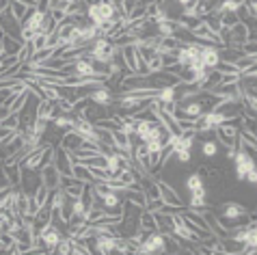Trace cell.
<instances>
[{
    "label": "cell",
    "instance_id": "cell-38",
    "mask_svg": "<svg viewBox=\"0 0 257 255\" xmlns=\"http://www.w3.org/2000/svg\"><path fill=\"white\" fill-rule=\"evenodd\" d=\"M35 3H37V5H39V0H35Z\"/></svg>",
    "mask_w": 257,
    "mask_h": 255
},
{
    "label": "cell",
    "instance_id": "cell-8",
    "mask_svg": "<svg viewBox=\"0 0 257 255\" xmlns=\"http://www.w3.org/2000/svg\"><path fill=\"white\" fill-rule=\"evenodd\" d=\"M121 236H110V233H97L93 236V244H95V253H102V255H110L115 253L117 249V240Z\"/></svg>",
    "mask_w": 257,
    "mask_h": 255
},
{
    "label": "cell",
    "instance_id": "cell-36",
    "mask_svg": "<svg viewBox=\"0 0 257 255\" xmlns=\"http://www.w3.org/2000/svg\"><path fill=\"white\" fill-rule=\"evenodd\" d=\"M7 5H9V0H0V11H3Z\"/></svg>",
    "mask_w": 257,
    "mask_h": 255
},
{
    "label": "cell",
    "instance_id": "cell-34",
    "mask_svg": "<svg viewBox=\"0 0 257 255\" xmlns=\"http://www.w3.org/2000/svg\"><path fill=\"white\" fill-rule=\"evenodd\" d=\"M192 3H195V0H175V5H177V7H182V9H186V7L192 5Z\"/></svg>",
    "mask_w": 257,
    "mask_h": 255
},
{
    "label": "cell",
    "instance_id": "cell-17",
    "mask_svg": "<svg viewBox=\"0 0 257 255\" xmlns=\"http://www.w3.org/2000/svg\"><path fill=\"white\" fill-rule=\"evenodd\" d=\"M0 46H3V52L5 54H18L20 48H22V41L16 39V37H11V35H5L3 33V37H0Z\"/></svg>",
    "mask_w": 257,
    "mask_h": 255
},
{
    "label": "cell",
    "instance_id": "cell-24",
    "mask_svg": "<svg viewBox=\"0 0 257 255\" xmlns=\"http://www.w3.org/2000/svg\"><path fill=\"white\" fill-rule=\"evenodd\" d=\"M9 7H11V13H13V18H16L18 22H20V26H22V20H24L26 11L31 9V7H24V5L16 3V0H9Z\"/></svg>",
    "mask_w": 257,
    "mask_h": 255
},
{
    "label": "cell",
    "instance_id": "cell-2",
    "mask_svg": "<svg viewBox=\"0 0 257 255\" xmlns=\"http://www.w3.org/2000/svg\"><path fill=\"white\" fill-rule=\"evenodd\" d=\"M220 216H223L220 221L235 223V221H240V218H246V216H248V210H246L242 203H238V201H227V203L220 205ZM235 229H240L238 223L233 225V231H235Z\"/></svg>",
    "mask_w": 257,
    "mask_h": 255
},
{
    "label": "cell",
    "instance_id": "cell-29",
    "mask_svg": "<svg viewBox=\"0 0 257 255\" xmlns=\"http://www.w3.org/2000/svg\"><path fill=\"white\" fill-rule=\"evenodd\" d=\"M147 67H149V74H154V72H160L162 69V59H160V54L156 52L152 59L147 61Z\"/></svg>",
    "mask_w": 257,
    "mask_h": 255
},
{
    "label": "cell",
    "instance_id": "cell-7",
    "mask_svg": "<svg viewBox=\"0 0 257 255\" xmlns=\"http://www.w3.org/2000/svg\"><path fill=\"white\" fill-rule=\"evenodd\" d=\"M89 102L97 104V106H112L115 102V93L110 91L108 84H102V87H95L89 91Z\"/></svg>",
    "mask_w": 257,
    "mask_h": 255
},
{
    "label": "cell",
    "instance_id": "cell-5",
    "mask_svg": "<svg viewBox=\"0 0 257 255\" xmlns=\"http://www.w3.org/2000/svg\"><path fill=\"white\" fill-rule=\"evenodd\" d=\"M156 184H158V193H160V199H162L164 205H173V208H177V210H184V199L177 195V190L171 186L169 182L156 180Z\"/></svg>",
    "mask_w": 257,
    "mask_h": 255
},
{
    "label": "cell",
    "instance_id": "cell-20",
    "mask_svg": "<svg viewBox=\"0 0 257 255\" xmlns=\"http://www.w3.org/2000/svg\"><path fill=\"white\" fill-rule=\"evenodd\" d=\"M184 186H186V190H188V193H195V190H203V188H205L203 175L199 173V171L190 173L188 178H186V182H184Z\"/></svg>",
    "mask_w": 257,
    "mask_h": 255
},
{
    "label": "cell",
    "instance_id": "cell-21",
    "mask_svg": "<svg viewBox=\"0 0 257 255\" xmlns=\"http://www.w3.org/2000/svg\"><path fill=\"white\" fill-rule=\"evenodd\" d=\"M71 175H74V178H78L80 182H87V184H93V182H95V180H93V175H91V171L82 165V162H74Z\"/></svg>",
    "mask_w": 257,
    "mask_h": 255
},
{
    "label": "cell",
    "instance_id": "cell-15",
    "mask_svg": "<svg viewBox=\"0 0 257 255\" xmlns=\"http://www.w3.org/2000/svg\"><path fill=\"white\" fill-rule=\"evenodd\" d=\"M125 193V201H130L132 205H137V208H145V203H147V197L145 193H143V188H125L123 190Z\"/></svg>",
    "mask_w": 257,
    "mask_h": 255
},
{
    "label": "cell",
    "instance_id": "cell-31",
    "mask_svg": "<svg viewBox=\"0 0 257 255\" xmlns=\"http://www.w3.org/2000/svg\"><path fill=\"white\" fill-rule=\"evenodd\" d=\"M173 156L177 158V162H182V165H188V162L192 160L190 150H177V152H173Z\"/></svg>",
    "mask_w": 257,
    "mask_h": 255
},
{
    "label": "cell",
    "instance_id": "cell-19",
    "mask_svg": "<svg viewBox=\"0 0 257 255\" xmlns=\"http://www.w3.org/2000/svg\"><path fill=\"white\" fill-rule=\"evenodd\" d=\"M233 65H235V69H238L240 74H242V72H248V69H255L257 56H255V54H242L240 59L233 61Z\"/></svg>",
    "mask_w": 257,
    "mask_h": 255
},
{
    "label": "cell",
    "instance_id": "cell-27",
    "mask_svg": "<svg viewBox=\"0 0 257 255\" xmlns=\"http://www.w3.org/2000/svg\"><path fill=\"white\" fill-rule=\"evenodd\" d=\"M33 197H35V201H37V205L41 208L44 203H48V197H50V190L44 186V184H39L37 186V190L33 193Z\"/></svg>",
    "mask_w": 257,
    "mask_h": 255
},
{
    "label": "cell",
    "instance_id": "cell-11",
    "mask_svg": "<svg viewBox=\"0 0 257 255\" xmlns=\"http://www.w3.org/2000/svg\"><path fill=\"white\" fill-rule=\"evenodd\" d=\"M3 173L5 180L9 186H20V180H22V165L20 162H11V160H3Z\"/></svg>",
    "mask_w": 257,
    "mask_h": 255
},
{
    "label": "cell",
    "instance_id": "cell-28",
    "mask_svg": "<svg viewBox=\"0 0 257 255\" xmlns=\"http://www.w3.org/2000/svg\"><path fill=\"white\" fill-rule=\"evenodd\" d=\"M84 186H87V184H78V186H65L63 188V193H65L69 199H80V195H82V190H84Z\"/></svg>",
    "mask_w": 257,
    "mask_h": 255
},
{
    "label": "cell",
    "instance_id": "cell-33",
    "mask_svg": "<svg viewBox=\"0 0 257 255\" xmlns=\"http://www.w3.org/2000/svg\"><path fill=\"white\" fill-rule=\"evenodd\" d=\"M255 50H257L255 41H244V44L240 46V52H242V54H255V56H257V52H255Z\"/></svg>",
    "mask_w": 257,
    "mask_h": 255
},
{
    "label": "cell",
    "instance_id": "cell-26",
    "mask_svg": "<svg viewBox=\"0 0 257 255\" xmlns=\"http://www.w3.org/2000/svg\"><path fill=\"white\" fill-rule=\"evenodd\" d=\"M33 54H35V48H33L31 41H26V44H22V48H20L18 59H20V63H28L33 59Z\"/></svg>",
    "mask_w": 257,
    "mask_h": 255
},
{
    "label": "cell",
    "instance_id": "cell-16",
    "mask_svg": "<svg viewBox=\"0 0 257 255\" xmlns=\"http://www.w3.org/2000/svg\"><path fill=\"white\" fill-rule=\"evenodd\" d=\"M139 229H143V231H158V229H156L154 212H149L145 208L139 212Z\"/></svg>",
    "mask_w": 257,
    "mask_h": 255
},
{
    "label": "cell",
    "instance_id": "cell-22",
    "mask_svg": "<svg viewBox=\"0 0 257 255\" xmlns=\"http://www.w3.org/2000/svg\"><path fill=\"white\" fill-rule=\"evenodd\" d=\"M218 18H220V26H223V31H229L235 22H240V16H238V13H233V11L218 13Z\"/></svg>",
    "mask_w": 257,
    "mask_h": 255
},
{
    "label": "cell",
    "instance_id": "cell-37",
    "mask_svg": "<svg viewBox=\"0 0 257 255\" xmlns=\"http://www.w3.org/2000/svg\"><path fill=\"white\" fill-rule=\"evenodd\" d=\"M3 160H5V158H3V156H0V167H3Z\"/></svg>",
    "mask_w": 257,
    "mask_h": 255
},
{
    "label": "cell",
    "instance_id": "cell-3",
    "mask_svg": "<svg viewBox=\"0 0 257 255\" xmlns=\"http://www.w3.org/2000/svg\"><path fill=\"white\" fill-rule=\"evenodd\" d=\"M216 130V139H218V143L225 147H235L238 145V132H240V128L231 123V121H223L220 125L214 128Z\"/></svg>",
    "mask_w": 257,
    "mask_h": 255
},
{
    "label": "cell",
    "instance_id": "cell-18",
    "mask_svg": "<svg viewBox=\"0 0 257 255\" xmlns=\"http://www.w3.org/2000/svg\"><path fill=\"white\" fill-rule=\"evenodd\" d=\"M56 112H59V110H56L54 102H50V100H39V102H37V117L52 121V117L56 115Z\"/></svg>",
    "mask_w": 257,
    "mask_h": 255
},
{
    "label": "cell",
    "instance_id": "cell-9",
    "mask_svg": "<svg viewBox=\"0 0 257 255\" xmlns=\"http://www.w3.org/2000/svg\"><path fill=\"white\" fill-rule=\"evenodd\" d=\"M39 236H41V240L46 242L48 253H54V246L61 242L63 233H61V227H56L54 223H50V225H46V227L39 231Z\"/></svg>",
    "mask_w": 257,
    "mask_h": 255
},
{
    "label": "cell",
    "instance_id": "cell-35",
    "mask_svg": "<svg viewBox=\"0 0 257 255\" xmlns=\"http://www.w3.org/2000/svg\"><path fill=\"white\" fill-rule=\"evenodd\" d=\"M16 3L24 5V7H37V3H35V0H16Z\"/></svg>",
    "mask_w": 257,
    "mask_h": 255
},
{
    "label": "cell",
    "instance_id": "cell-14",
    "mask_svg": "<svg viewBox=\"0 0 257 255\" xmlns=\"http://www.w3.org/2000/svg\"><path fill=\"white\" fill-rule=\"evenodd\" d=\"M52 121H54L56 130L67 132V130L74 128V112H56V115L52 117Z\"/></svg>",
    "mask_w": 257,
    "mask_h": 255
},
{
    "label": "cell",
    "instance_id": "cell-6",
    "mask_svg": "<svg viewBox=\"0 0 257 255\" xmlns=\"http://www.w3.org/2000/svg\"><path fill=\"white\" fill-rule=\"evenodd\" d=\"M39 178H41V184H44L48 190H54V188L61 186V171L54 167V162L44 165L39 169Z\"/></svg>",
    "mask_w": 257,
    "mask_h": 255
},
{
    "label": "cell",
    "instance_id": "cell-23",
    "mask_svg": "<svg viewBox=\"0 0 257 255\" xmlns=\"http://www.w3.org/2000/svg\"><path fill=\"white\" fill-rule=\"evenodd\" d=\"M0 125L7 130H20V112H9L5 119H0Z\"/></svg>",
    "mask_w": 257,
    "mask_h": 255
},
{
    "label": "cell",
    "instance_id": "cell-32",
    "mask_svg": "<svg viewBox=\"0 0 257 255\" xmlns=\"http://www.w3.org/2000/svg\"><path fill=\"white\" fill-rule=\"evenodd\" d=\"M13 134H16V130H7V128L0 125V147H5L9 141L13 139Z\"/></svg>",
    "mask_w": 257,
    "mask_h": 255
},
{
    "label": "cell",
    "instance_id": "cell-1",
    "mask_svg": "<svg viewBox=\"0 0 257 255\" xmlns=\"http://www.w3.org/2000/svg\"><path fill=\"white\" fill-rule=\"evenodd\" d=\"M119 54V48H115V44H112L110 39H106V37H97L93 44L89 46V54H87V59L91 61H97V63H102V65H106V63H110L115 56Z\"/></svg>",
    "mask_w": 257,
    "mask_h": 255
},
{
    "label": "cell",
    "instance_id": "cell-4",
    "mask_svg": "<svg viewBox=\"0 0 257 255\" xmlns=\"http://www.w3.org/2000/svg\"><path fill=\"white\" fill-rule=\"evenodd\" d=\"M137 253H164V233L162 231H149L139 242Z\"/></svg>",
    "mask_w": 257,
    "mask_h": 255
},
{
    "label": "cell",
    "instance_id": "cell-13",
    "mask_svg": "<svg viewBox=\"0 0 257 255\" xmlns=\"http://www.w3.org/2000/svg\"><path fill=\"white\" fill-rule=\"evenodd\" d=\"M80 145H82V137L74 130V128L63 134V139H61V143H59V147H63L65 152H76Z\"/></svg>",
    "mask_w": 257,
    "mask_h": 255
},
{
    "label": "cell",
    "instance_id": "cell-30",
    "mask_svg": "<svg viewBox=\"0 0 257 255\" xmlns=\"http://www.w3.org/2000/svg\"><path fill=\"white\" fill-rule=\"evenodd\" d=\"M31 44L35 48V52L37 50H44V48L48 46V35H35V37L31 39Z\"/></svg>",
    "mask_w": 257,
    "mask_h": 255
},
{
    "label": "cell",
    "instance_id": "cell-12",
    "mask_svg": "<svg viewBox=\"0 0 257 255\" xmlns=\"http://www.w3.org/2000/svg\"><path fill=\"white\" fill-rule=\"evenodd\" d=\"M220 56H218V48L216 46H210V44H203L201 46V63L208 69H214L218 65Z\"/></svg>",
    "mask_w": 257,
    "mask_h": 255
},
{
    "label": "cell",
    "instance_id": "cell-10",
    "mask_svg": "<svg viewBox=\"0 0 257 255\" xmlns=\"http://www.w3.org/2000/svg\"><path fill=\"white\" fill-rule=\"evenodd\" d=\"M54 167L61 171V175H71V169H74V160H71V154L65 152L63 147H54Z\"/></svg>",
    "mask_w": 257,
    "mask_h": 255
},
{
    "label": "cell",
    "instance_id": "cell-25",
    "mask_svg": "<svg viewBox=\"0 0 257 255\" xmlns=\"http://www.w3.org/2000/svg\"><path fill=\"white\" fill-rule=\"evenodd\" d=\"M218 154V143L214 139H208V141H203V145H201V156H205V158H214V156Z\"/></svg>",
    "mask_w": 257,
    "mask_h": 255
}]
</instances>
